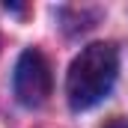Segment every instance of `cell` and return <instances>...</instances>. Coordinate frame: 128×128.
Returning <instances> with one entry per match:
<instances>
[{
	"label": "cell",
	"mask_w": 128,
	"mask_h": 128,
	"mask_svg": "<svg viewBox=\"0 0 128 128\" xmlns=\"http://www.w3.org/2000/svg\"><path fill=\"white\" fill-rule=\"evenodd\" d=\"M51 86H54V78H51V63L45 60L42 51L27 48L18 63H15V74H12V90L15 98L24 104V107H42L48 96H51Z\"/></svg>",
	"instance_id": "2"
},
{
	"label": "cell",
	"mask_w": 128,
	"mask_h": 128,
	"mask_svg": "<svg viewBox=\"0 0 128 128\" xmlns=\"http://www.w3.org/2000/svg\"><path fill=\"white\" fill-rule=\"evenodd\" d=\"M104 128H128V122L122 119V116H113V119H110V122H107Z\"/></svg>",
	"instance_id": "3"
},
{
	"label": "cell",
	"mask_w": 128,
	"mask_h": 128,
	"mask_svg": "<svg viewBox=\"0 0 128 128\" xmlns=\"http://www.w3.org/2000/svg\"><path fill=\"white\" fill-rule=\"evenodd\" d=\"M116 72H119V54L113 45L107 42H96L86 45L68 68L66 78V96L68 104L74 110H90L96 107L101 98H107V92L116 84Z\"/></svg>",
	"instance_id": "1"
}]
</instances>
